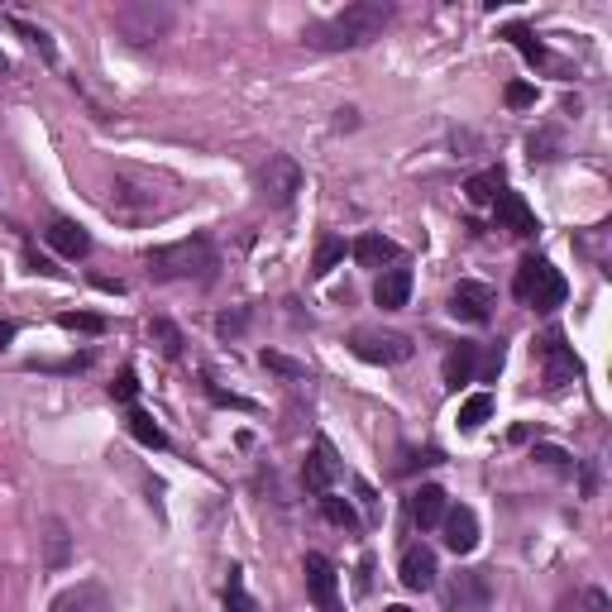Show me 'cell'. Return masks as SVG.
I'll use <instances>...</instances> for the list:
<instances>
[{"mask_svg": "<svg viewBox=\"0 0 612 612\" xmlns=\"http://www.w3.org/2000/svg\"><path fill=\"white\" fill-rule=\"evenodd\" d=\"M393 20V5L388 0H359V5H345L340 15H330L326 24L306 29V44L311 48H364L373 44Z\"/></svg>", "mask_w": 612, "mask_h": 612, "instance_id": "6da1fadb", "label": "cell"}, {"mask_svg": "<svg viewBox=\"0 0 612 612\" xmlns=\"http://www.w3.org/2000/svg\"><path fill=\"white\" fill-rule=\"evenodd\" d=\"M216 273V249H211V240L206 235H197V240H177V244H163V249H153L149 254V278H158V283H206Z\"/></svg>", "mask_w": 612, "mask_h": 612, "instance_id": "7a4b0ae2", "label": "cell"}, {"mask_svg": "<svg viewBox=\"0 0 612 612\" xmlns=\"http://www.w3.org/2000/svg\"><path fill=\"white\" fill-rule=\"evenodd\" d=\"M512 292H517V302L536 306V311H555V306L565 302V278H560V268H550L546 259H522L517 263V278H512Z\"/></svg>", "mask_w": 612, "mask_h": 612, "instance_id": "3957f363", "label": "cell"}, {"mask_svg": "<svg viewBox=\"0 0 612 612\" xmlns=\"http://www.w3.org/2000/svg\"><path fill=\"white\" fill-rule=\"evenodd\" d=\"M110 24L130 39V44H158L168 29H173V10L168 5H153V0H134V5H120Z\"/></svg>", "mask_w": 612, "mask_h": 612, "instance_id": "277c9868", "label": "cell"}, {"mask_svg": "<svg viewBox=\"0 0 612 612\" xmlns=\"http://www.w3.org/2000/svg\"><path fill=\"white\" fill-rule=\"evenodd\" d=\"M350 350L364 359V364H407L412 359V335L402 330H373V326H359L350 335Z\"/></svg>", "mask_w": 612, "mask_h": 612, "instance_id": "5b68a950", "label": "cell"}, {"mask_svg": "<svg viewBox=\"0 0 612 612\" xmlns=\"http://www.w3.org/2000/svg\"><path fill=\"white\" fill-rule=\"evenodd\" d=\"M536 359H541V369H546L550 393H565L569 383L579 378V359H574V350L565 345V330H546V335L536 340Z\"/></svg>", "mask_w": 612, "mask_h": 612, "instance_id": "8992f818", "label": "cell"}, {"mask_svg": "<svg viewBox=\"0 0 612 612\" xmlns=\"http://www.w3.org/2000/svg\"><path fill=\"white\" fill-rule=\"evenodd\" d=\"M488 603H493L488 569H459L455 579L445 584V608L450 612H488Z\"/></svg>", "mask_w": 612, "mask_h": 612, "instance_id": "52a82bcc", "label": "cell"}, {"mask_svg": "<svg viewBox=\"0 0 612 612\" xmlns=\"http://www.w3.org/2000/svg\"><path fill=\"white\" fill-rule=\"evenodd\" d=\"M110 216L120 220H144L153 216L163 201H158V187L153 182H134V177H115V187H110Z\"/></svg>", "mask_w": 612, "mask_h": 612, "instance_id": "ba28073f", "label": "cell"}, {"mask_svg": "<svg viewBox=\"0 0 612 612\" xmlns=\"http://www.w3.org/2000/svg\"><path fill=\"white\" fill-rule=\"evenodd\" d=\"M259 187H263V201H268V206H287V201L302 192V168H297L287 153H273L268 168L259 173Z\"/></svg>", "mask_w": 612, "mask_h": 612, "instance_id": "9c48e42d", "label": "cell"}, {"mask_svg": "<svg viewBox=\"0 0 612 612\" xmlns=\"http://www.w3.org/2000/svg\"><path fill=\"white\" fill-rule=\"evenodd\" d=\"M450 316L455 321H469V326H483L493 316V287L488 283H459L450 292Z\"/></svg>", "mask_w": 612, "mask_h": 612, "instance_id": "30bf717a", "label": "cell"}, {"mask_svg": "<svg viewBox=\"0 0 612 612\" xmlns=\"http://www.w3.org/2000/svg\"><path fill=\"white\" fill-rule=\"evenodd\" d=\"M493 211H498V230H507V235H517V240H526V235H536V216H531V206H526L522 192H498V201H493Z\"/></svg>", "mask_w": 612, "mask_h": 612, "instance_id": "8fae6325", "label": "cell"}, {"mask_svg": "<svg viewBox=\"0 0 612 612\" xmlns=\"http://www.w3.org/2000/svg\"><path fill=\"white\" fill-rule=\"evenodd\" d=\"M302 574H306V593H311V603H316V608H335L340 579H335V565H330L326 555H306Z\"/></svg>", "mask_w": 612, "mask_h": 612, "instance_id": "7c38bea8", "label": "cell"}, {"mask_svg": "<svg viewBox=\"0 0 612 612\" xmlns=\"http://www.w3.org/2000/svg\"><path fill=\"white\" fill-rule=\"evenodd\" d=\"M445 546L455 550V555H469V550L479 546V517H474V507H445Z\"/></svg>", "mask_w": 612, "mask_h": 612, "instance_id": "4fadbf2b", "label": "cell"}, {"mask_svg": "<svg viewBox=\"0 0 612 612\" xmlns=\"http://www.w3.org/2000/svg\"><path fill=\"white\" fill-rule=\"evenodd\" d=\"M436 555L426 546H412L407 555H402V569H397V579H402V589H412V593H426V589H436Z\"/></svg>", "mask_w": 612, "mask_h": 612, "instance_id": "5bb4252c", "label": "cell"}, {"mask_svg": "<svg viewBox=\"0 0 612 612\" xmlns=\"http://www.w3.org/2000/svg\"><path fill=\"white\" fill-rule=\"evenodd\" d=\"M335 474H340V464H335V450H330L326 440H316V450L306 455L302 464V483L321 498V493H330V483H335Z\"/></svg>", "mask_w": 612, "mask_h": 612, "instance_id": "9a60e30c", "label": "cell"}, {"mask_svg": "<svg viewBox=\"0 0 612 612\" xmlns=\"http://www.w3.org/2000/svg\"><path fill=\"white\" fill-rule=\"evenodd\" d=\"M412 297V268H383L378 283H373V302L383 311H402Z\"/></svg>", "mask_w": 612, "mask_h": 612, "instance_id": "2e32d148", "label": "cell"}, {"mask_svg": "<svg viewBox=\"0 0 612 612\" xmlns=\"http://www.w3.org/2000/svg\"><path fill=\"white\" fill-rule=\"evenodd\" d=\"M44 240L53 244L63 259H87V254H91V235L82 230V225H77V220H63V216H58L44 230Z\"/></svg>", "mask_w": 612, "mask_h": 612, "instance_id": "e0dca14e", "label": "cell"}, {"mask_svg": "<svg viewBox=\"0 0 612 612\" xmlns=\"http://www.w3.org/2000/svg\"><path fill=\"white\" fill-rule=\"evenodd\" d=\"M474 369H479V345H450L445 354V364H440V378H445V388H464V383H474Z\"/></svg>", "mask_w": 612, "mask_h": 612, "instance_id": "ac0fdd59", "label": "cell"}, {"mask_svg": "<svg viewBox=\"0 0 612 612\" xmlns=\"http://www.w3.org/2000/svg\"><path fill=\"white\" fill-rule=\"evenodd\" d=\"M48 612H115V608H110V593L101 584H77V589L58 593Z\"/></svg>", "mask_w": 612, "mask_h": 612, "instance_id": "d6986e66", "label": "cell"}, {"mask_svg": "<svg viewBox=\"0 0 612 612\" xmlns=\"http://www.w3.org/2000/svg\"><path fill=\"white\" fill-rule=\"evenodd\" d=\"M445 493H440L436 483H421L412 493V522L421 526V531H431V526H440V517H445Z\"/></svg>", "mask_w": 612, "mask_h": 612, "instance_id": "ffe728a7", "label": "cell"}, {"mask_svg": "<svg viewBox=\"0 0 612 612\" xmlns=\"http://www.w3.org/2000/svg\"><path fill=\"white\" fill-rule=\"evenodd\" d=\"M393 259H397V244L388 235H359L354 240V263L359 268H378L383 273V263H393Z\"/></svg>", "mask_w": 612, "mask_h": 612, "instance_id": "44dd1931", "label": "cell"}, {"mask_svg": "<svg viewBox=\"0 0 612 612\" xmlns=\"http://www.w3.org/2000/svg\"><path fill=\"white\" fill-rule=\"evenodd\" d=\"M44 546H48V569H63L72 560V536H67V526L58 517L44 522Z\"/></svg>", "mask_w": 612, "mask_h": 612, "instance_id": "7402d4cb", "label": "cell"}, {"mask_svg": "<svg viewBox=\"0 0 612 612\" xmlns=\"http://www.w3.org/2000/svg\"><path fill=\"white\" fill-rule=\"evenodd\" d=\"M555 612H612V603H608V593L603 589H574V593L560 598V608Z\"/></svg>", "mask_w": 612, "mask_h": 612, "instance_id": "603a6c76", "label": "cell"}, {"mask_svg": "<svg viewBox=\"0 0 612 612\" xmlns=\"http://www.w3.org/2000/svg\"><path fill=\"white\" fill-rule=\"evenodd\" d=\"M498 192H503V173H498V168L464 182V197L474 201V206H488V201H498Z\"/></svg>", "mask_w": 612, "mask_h": 612, "instance_id": "cb8c5ba5", "label": "cell"}, {"mask_svg": "<svg viewBox=\"0 0 612 612\" xmlns=\"http://www.w3.org/2000/svg\"><path fill=\"white\" fill-rule=\"evenodd\" d=\"M503 39H512V44H517V53H522L526 63H546V44H541V39L526 29V24H507Z\"/></svg>", "mask_w": 612, "mask_h": 612, "instance_id": "d4e9b609", "label": "cell"}, {"mask_svg": "<svg viewBox=\"0 0 612 612\" xmlns=\"http://www.w3.org/2000/svg\"><path fill=\"white\" fill-rule=\"evenodd\" d=\"M130 436L139 440V445H153V450H163V445H168L163 426H158V421H153L149 412H139V407L130 412Z\"/></svg>", "mask_w": 612, "mask_h": 612, "instance_id": "484cf974", "label": "cell"}, {"mask_svg": "<svg viewBox=\"0 0 612 612\" xmlns=\"http://www.w3.org/2000/svg\"><path fill=\"white\" fill-rule=\"evenodd\" d=\"M488 416H493V393H474L459 407V431H479Z\"/></svg>", "mask_w": 612, "mask_h": 612, "instance_id": "4316f807", "label": "cell"}, {"mask_svg": "<svg viewBox=\"0 0 612 612\" xmlns=\"http://www.w3.org/2000/svg\"><path fill=\"white\" fill-rule=\"evenodd\" d=\"M225 608L230 612H259V603L244 593V569L230 565V579H225Z\"/></svg>", "mask_w": 612, "mask_h": 612, "instance_id": "83f0119b", "label": "cell"}, {"mask_svg": "<svg viewBox=\"0 0 612 612\" xmlns=\"http://www.w3.org/2000/svg\"><path fill=\"white\" fill-rule=\"evenodd\" d=\"M149 340L168 354V359H177V354H182V330H177L173 321H163V316H158V321H149Z\"/></svg>", "mask_w": 612, "mask_h": 612, "instance_id": "f1b7e54d", "label": "cell"}, {"mask_svg": "<svg viewBox=\"0 0 612 612\" xmlns=\"http://www.w3.org/2000/svg\"><path fill=\"white\" fill-rule=\"evenodd\" d=\"M321 512H326V522L345 526V531H359V512H354L345 498H335V493H321Z\"/></svg>", "mask_w": 612, "mask_h": 612, "instance_id": "f546056e", "label": "cell"}, {"mask_svg": "<svg viewBox=\"0 0 612 612\" xmlns=\"http://www.w3.org/2000/svg\"><path fill=\"white\" fill-rule=\"evenodd\" d=\"M340 259H345V240H335V235H330V240H321V249H316V263H311V273H316V278H326V273Z\"/></svg>", "mask_w": 612, "mask_h": 612, "instance_id": "4dcf8cb0", "label": "cell"}, {"mask_svg": "<svg viewBox=\"0 0 612 612\" xmlns=\"http://www.w3.org/2000/svg\"><path fill=\"white\" fill-rule=\"evenodd\" d=\"M263 369L283 373V378H306V364H297V359H287V354H273V350H263Z\"/></svg>", "mask_w": 612, "mask_h": 612, "instance_id": "1f68e13d", "label": "cell"}, {"mask_svg": "<svg viewBox=\"0 0 612 612\" xmlns=\"http://www.w3.org/2000/svg\"><path fill=\"white\" fill-rule=\"evenodd\" d=\"M503 101H507V106H512V110H526V106H536V87H531V82H507Z\"/></svg>", "mask_w": 612, "mask_h": 612, "instance_id": "d6a6232c", "label": "cell"}, {"mask_svg": "<svg viewBox=\"0 0 612 612\" xmlns=\"http://www.w3.org/2000/svg\"><path fill=\"white\" fill-rule=\"evenodd\" d=\"M63 330H87V335H101V330H106V321H101V316H91V311H67Z\"/></svg>", "mask_w": 612, "mask_h": 612, "instance_id": "836d02e7", "label": "cell"}, {"mask_svg": "<svg viewBox=\"0 0 612 612\" xmlns=\"http://www.w3.org/2000/svg\"><path fill=\"white\" fill-rule=\"evenodd\" d=\"M110 397H115V402H134V397H139V378H134L130 369H120L115 383H110Z\"/></svg>", "mask_w": 612, "mask_h": 612, "instance_id": "e575fe53", "label": "cell"}, {"mask_svg": "<svg viewBox=\"0 0 612 612\" xmlns=\"http://www.w3.org/2000/svg\"><path fill=\"white\" fill-rule=\"evenodd\" d=\"M15 29H20L24 39H29V44H34V48H39V53H44L48 63H53V58H58V53H53V39H48L44 29H34V24H24V20H15Z\"/></svg>", "mask_w": 612, "mask_h": 612, "instance_id": "d590c367", "label": "cell"}, {"mask_svg": "<svg viewBox=\"0 0 612 612\" xmlns=\"http://www.w3.org/2000/svg\"><path fill=\"white\" fill-rule=\"evenodd\" d=\"M531 459H541V464H550V469H569V455L565 450H555V445H536Z\"/></svg>", "mask_w": 612, "mask_h": 612, "instance_id": "8d00e7d4", "label": "cell"}, {"mask_svg": "<svg viewBox=\"0 0 612 612\" xmlns=\"http://www.w3.org/2000/svg\"><path fill=\"white\" fill-rule=\"evenodd\" d=\"M240 326H244V311H235V316L225 311V316H220V321H216V330H220V335H235V330H240Z\"/></svg>", "mask_w": 612, "mask_h": 612, "instance_id": "74e56055", "label": "cell"}, {"mask_svg": "<svg viewBox=\"0 0 612 612\" xmlns=\"http://www.w3.org/2000/svg\"><path fill=\"white\" fill-rule=\"evenodd\" d=\"M206 393H211V397H216V402H220V407H249V402H244V397H235V393H220V388H216V383H206Z\"/></svg>", "mask_w": 612, "mask_h": 612, "instance_id": "f35d334b", "label": "cell"}, {"mask_svg": "<svg viewBox=\"0 0 612 612\" xmlns=\"http://www.w3.org/2000/svg\"><path fill=\"white\" fill-rule=\"evenodd\" d=\"M10 340H15V321H0V350H5Z\"/></svg>", "mask_w": 612, "mask_h": 612, "instance_id": "ab89813d", "label": "cell"}, {"mask_svg": "<svg viewBox=\"0 0 612 612\" xmlns=\"http://www.w3.org/2000/svg\"><path fill=\"white\" fill-rule=\"evenodd\" d=\"M383 612H412V608H402V603H393V608H383Z\"/></svg>", "mask_w": 612, "mask_h": 612, "instance_id": "60d3db41", "label": "cell"}, {"mask_svg": "<svg viewBox=\"0 0 612 612\" xmlns=\"http://www.w3.org/2000/svg\"><path fill=\"white\" fill-rule=\"evenodd\" d=\"M0 72H5V53H0Z\"/></svg>", "mask_w": 612, "mask_h": 612, "instance_id": "b9f144b4", "label": "cell"}, {"mask_svg": "<svg viewBox=\"0 0 612 612\" xmlns=\"http://www.w3.org/2000/svg\"><path fill=\"white\" fill-rule=\"evenodd\" d=\"M321 612H340V608H321Z\"/></svg>", "mask_w": 612, "mask_h": 612, "instance_id": "7bdbcfd3", "label": "cell"}]
</instances>
